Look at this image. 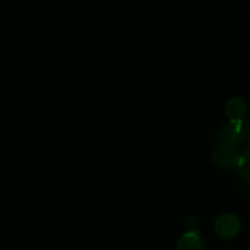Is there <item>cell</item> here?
Here are the masks:
<instances>
[{
    "label": "cell",
    "mask_w": 250,
    "mask_h": 250,
    "mask_svg": "<svg viewBox=\"0 0 250 250\" xmlns=\"http://www.w3.org/2000/svg\"><path fill=\"white\" fill-rule=\"evenodd\" d=\"M225 114L231 122H243L248 114V104L239 95H232L225 104Z\"/></svg>",
    "instance_id": "cell-3"
},
{
    "label": "cell",
    "mask_w": 250,
    "mask_h": 250,
    "mask_svg": "<svg viewBox=\"0 0 250 250\" xmlns=\"http://www.w3.org/2000/svg\"><path fill=\"white\" fill-rule=\"evenodd\" d=\"M212 159L222 168L238 167L241 163V153L234 146L220 143L212 149Z\"/></svg>",
    "instance_id": "cell-2"
},
{
    "label": "cell",
    "mask_w": 250,
    "mask_h": 250,
    "mask_svg": "<svg viewBox=\"0 0 250 250\" xmlns=\"http://www.w3.org/2000/svg\"><path fill=\"white\" fill-rule=\"evenodd\" d=\"M241 134L242 138L247 139V141L250 142V117L249 119H246L241 124Z\"/></svg>",
    "instance_id": "cell-7"
},
{
    "label": "cell",
    "mask_w": 250,
    "mask_h": 250,
    "mask_svg": "<svg viewBox=\"0 0 250 250\" xmlns=\"http://www.w3.org/2000/svg\"><path fill=\"white\" fill-rule=\"evenodd\" d=\"M238 170L246 180L250 181V144L244 146L243 150H242Z\"/></svg>",
    "instance_id": "cell-6"
},
{
    "label": "cell",
    "mask_w": 250,
    "mask_h": 250,
    "mask_svg": "<svg viewBox=\"0 0 250 250\" xmlns=\"http://www.w3.org/2000/svg\"><path fill=\"white\" fill-rule=\"evenodd\" d=\"M241 124L242 122H231L225 124L224 126L220 127L217 132V139L220 143L229 144V146H236V144L242 142L241 134Z\"/></svg>",
    "instance_id": "cell-4"
},
{
    "label": "cell",
    "mask_w": 250,
    "mask_h": 250,
    "mask_svg": "<svg viewBox=\"0 0 250 250\" xmlns=\"http://www.w3.org/2000/svg\"><path fill=\"white\" fill-rule=\"evenodd\" d=\"M205 242L204 238L199 234L197 229L187 231L180 241L176 244V250H204Z\"/></svg>",
    "instance_id": "cell-5"
},
{
    "label": "cell",
    "mask_w": 250,
    "mask_h": 250,
    "mask_svg": "<svg viewBox=\"0 0 250 250\" xmlns=\"http://www.w3.org/2000/svg\"><path fill=\"white\" fill-rule=\"evenodd\" d=\"M214 229L220 238L232 239L241 231V220L233 212H224L215 220Z\"/></svg>",
    "instance_id": "cell-1"
}]
</instances>
